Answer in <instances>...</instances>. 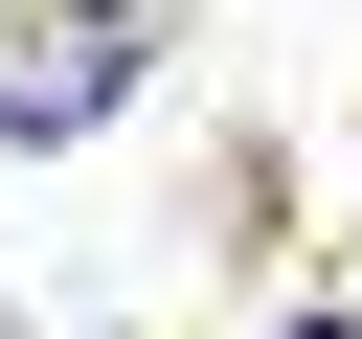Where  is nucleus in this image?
<instances>
[{
  "label": "nucleus",
  "mask_w": 362,
  "mask_h": 339,
  "mask_svg": "<svg viewBox=\"0 0 362 339\" xmlns=\"http://www.w3.org/2000/svg\"><path fill=\"white\" fill-rule=\"evenodd\" d=\"M317 339H339V316H317Z\"/></svg>",
  "instance_id": "2"
},
{
  "label": "nucleus",
  "mask_w": 362,
  "mask_h": 339,
  "mask_svg": "<svg viewBox=\"0 0 362 339\" xmlns=\"http://www.w3.org/2000/svg\"><path fill=\"white\" fill-rule=\"evenodd\" d=\"M136 90V0H0V136H90Z\"/></svg>",
  "instance_id": "1"
},
{
  "label": "nucleus",
  "mask_w": 362,
  "mask_h": 339,
  "mask_svg": "<svg viewBox=\"0 0 362 339\" xmlns=\"http://www.w3.org/2000/svg\"><path fill=\"white\" fill-rule=\"evenodd\" d=\"M0 339H23V316H0Z\"/></svg>",
  "instance_id": "3"
}]
</instances>
